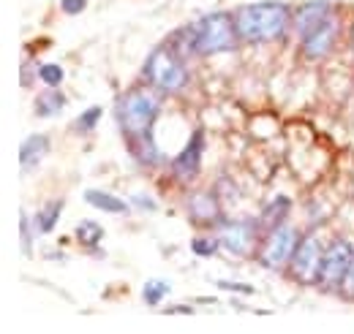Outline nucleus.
I'll use <instances>...</instances> for the list:
<instances>
[{"label": "nucleus", "mask_w": 354, "mask_h": 334, "mask_svg": "<svg viewBox=\"0 0 354 334\" xmlns=\"http://www.w3.org/2000/svg\"><path fill=\"white\" fill-rule=\"evenodd\" d=\"M289 25H292V8L281 0H259L240 6L234 11L237 36L245 43L281 41L289 33Z\"/></svg>", "instance_id": "1"}, {"label": "nucleus", "mask_w": 354, "mask_h": 334, "mask_svg": "<svg viewBox=\"0 0 354 334\" xmlns=\"http://www.w3.org/2000/svg\"><path fill=\"white\" fill-rule=\"evenodd\" d=\"M158 115H161V95L156 92L153 84H136L131 90H126L115 104L118 128L126 139L145 133V130H153V123L158 120Z\"/></svg>", "instance_id": "2"}, {"label": "nucleus", "mask_w": 354, "mask_h": 334, "mask_svg": "<svg viewBox=\"0 0 354 334\" xmlns=\"http://www.w3.org/2000/svg\"><path fill=\"white\" fill-rule=\"evenodd\" d=\"M142 77L158 92H167V95H175L183 87H188V68L183 66V57L169 43L150 52V57L142 66Z\"/></svg>", "instance_id": "3"}, {"label": "nucleus", "mask_w": 354, "mask_h": 334, "mask_svg": "<svg viewBox=\"0 0 354 334\" xmlns=\"http://www.w3.org/2000/svg\"><path fill=\"white\" fill-rule=\"evenodd\" d=\"M194 28H196V55L229 52L240 39L234 28V14H226V11L205 14L199 22H194Z\"/></svg>", "instance_id": "4"}, {"label": "nucleus", "mask_w": 354, "mask_h": 334, "mask_svg": "<svg viewBox=\"0 0 354 334\" xmlns=\"http://www.w3.org/2000/svg\"><path fill=\"white\" fill-rule=\"evenodd\" d=\"M297 242H300V231L289 223H278L275 228L267 231L265 245L259 250V264L265 269H272V272L283 269L297 250Z\"/></svg>", "instance_id": "5"}, {"label": "nucleus", "mask_w": 354, "mask_h": 334, "mask_svg": "<svg viewBox=\"0 0 354 334\" xmlns=\"http://www.w3.org/2000/svg\"><path fill=\"white\" fill-rule=\"evenodd\" d=\"M322 258H324V250H322V242L316 234H306L300 237L297 242V250L289 261V269H292V277L303 286H310V283H319V272H322Z\"/></svg>", "instance_id": "6"}, {"label": "nucleus", "mask_w": 354, "mask_h": 334, "mask_svg": "<svg viewBox=\"0 0 354 334\" xmlns=\"http://www.w3.org/2000/svg\"><path fill=\"white\" fill-rule=\"evenodd\" d=\"M354 248L346 242V239H333V245L324 250V258H322V272H319V283L333 288V286H341L349 264H352Z\"/></svg>", "instance_id": "7"}, {"label": "nucleus", "mask_w": 354, "mask_h": 334, "mask_svg": "<svg viewBox=\"0 0 354 334\" xmlns=\"http://www.w3.org/2000/svg\"><path fill=\"white\" fill-rule=\"evenodd\" d=\"M257 226L251 217H243V220H232V223H223L221 228V248L237 258L248 255L254 248V239H257Z\"/></svg>", "instance_id": "8"}, {"label": "nucleus", "mask_w": 354, "mask_h": 334, "mask_svg": "<svg viewBox=\"0 0 354 334\" xmlns=\"http://www.w3.org/2000/svg\"><path fill=\"white\" fill-rule=\"evenodd\" d=\"M202 155H205V130L196 128L188 139V144L183 147V153L172 161V174L180 182H191L199 168H202Z\"/></svg>", "instance_id": "9"}, {"label": "nucleus", "mask_w": 354, "mask_h": 334, "mask_svg": "<svg viewBox=\"0 0 354 334\" xmlns=\"http://www.w3.org/2000/svg\"><path fill=\"white\" fill-rule=\"evenodd\" d=\"M338 33H341V22H338V17H333L330 22H324L322 28H316L313 33H308L306 39H300L303 55L308 60H324L333 52L335 41H338Z\"/></svg>", "instance_id": "10"}, {"label": "nucleus", "mask_w": 354, "mask_h": 334, "mask_svg": "<svg viewBox=\"0 0 354 334\" xmlns=\"http://www.w3.org/2000/svg\"><path fill=\"white\" fill-rule=\"evenodd\" d=\"M335 17L333 6L327 0H308L297 8L295 14V30H297V39H306L308 33H313L316 28H322L324 22H330Z\"/></svg>", "instance_id": "11"}, {"label": "nucleus", "mask_w": 354, "mask_h": 334, "mask_svg": "<svg viewBox=\"0 0 354 334\" xmlns=\"http://www.w3.org/2000/svg\"><path fill=\"white\" fill-rule=\"evenodd\" d=\"M188 215L194 223L213 226L221 220V202L216 190H196L188 196Z\"/></svg>", "instance_id": "12"}, {"label": "nucleus", "mask_w": 354, "mask_h": 334, "mask_svg": "<svg viewBox=\"0 0 354 334\" xmlns=\"http://www.w3.org/2000/svg\"><path fill=\"white\" fill-rule=\"evenodd\" d=\"M129 150H131V155L142 166H156V164L164 161L161 150H158L156 141H153V130H145V133L131 136V139H129Z\"/></svg>", "instance_id": "13"}, {"label": "nucleus", "mask_w": 354, "mask_h": 334, "mask_svg": "<svg viewBox=\"0 0 354 334\" xmlns=\"http://www.w3.org/2000/svg\"><path fill=\"white\" fill-rule=\"evenodd\" d=\"M49 153V136L44 133H33V136H28L25 141H22V147H19V164H22V171H30V168H36L41 161H44V155Z\"/></svg>", "instance_id": "14"}, {"label": "nucleus", "mask_w": 354, "mask_h": 334, "mask_svg": "<svg viewBox=\"0 0 354 334\" xmlns=\"http://www.w3.org/2000/svg\"><path fill=\"white\" fill-rule=\"evenodd\" d=\"M85 202H88L90 207L101 209V212H109V215H129V209H131V204L123 202L120 196L106 193V190H95V188L85 190Z\"/></svg>", "instance_id": "15"}, {"label": "nucleus", "mask_w": 354, "mask_h": 334, "mask_svg": "<svg viewBox=\"0 0 354 334\" xmlns=\"http://www.w3.org/2000/svg\"><path fill=\"white\" fill-rule=\"evenodd\" d=\"M66 109V95L57 87H46L44 92L36 98V115L39 117H55Z\"/></svg>", "instance_id": "16"}, {"label": "nucleus", "mask_w": 354, "mask_h": 334, "mask_svg": "<svg viewBox=\"0 0 354 334\" xmlns=\"http://www.w3.org/2000/svg\"><path fill=\"white\" fill-rule=\"evenodd\" d=\"M169 291H172V286H169L167 280H161V277H150V280L142 286V299H145L147 307H158L161 299H167V293Z\"/></svg>", "instance_id": "17"}, {"label": "nucleus", "mask_w": 354, "mask_h": 334, "mask_svg": "<svg viewBox=\"0 0 354 334\" xmlns=\"http://www.w3.org/2000/svg\"><path fill=\"white\" fill-rule=\"evenodd\" d=\"M289 209H292L289 199H286V196H278V199H275V202L265 209V215L259 217V223H262V226H267V231H270V228H275L278 223H283V217L289 215Z\"/></svg>", "instance_id": "18"}, {"label": "nucleus", "mask_w": 354, "mask_h": 334, "mask_svg": "<svg viewBox=\"0 0 354 334\" xmlns=\"http://www.w3.org/2000/svg\"><path fill=\"white\" fill-rule=\"evenodd\" d=\"M60 209H63V202H52V204H46L41 212H36L33 226H36L39 234H49V231L57 226V220H60Z\"/></svg>", "instance_id": "19"}, {"label": "nucleus", "mask_w": 354, "mask_h": 334, "mask_svg": "<svg viewBox=\"0 0 354 334\" xmlns=\"http://www.w3.org/2000/svg\"><path fill=\"white\" fill-rule=\"evenodd\" d=\"M101 237H104V228H101L95 220H82V223L77 226V239H80V245H85L88 250H95V245L101 242Z\"/></svg>", "instance_id": "20"}, {"label": "nucleus", "mask_w": 354, "mask_h": 334, "mask_svg": "<svg viewBox=\"0 0 354 334\" xmlns=\"http://www.w3.org/2000/svg\"><path fill=\"white\" fill-rule=\"evenodd\" d=\"M221 248V237H210V234H205V237H194L191 239V250L194 255H199V258H210V255H216Z\"/></svg>", "instance_id": "21"}, {"label": "nucleus", "mask_w": 354, "mask_h": 334, "mask_svg": "<svg viewBox=\"0 0 354 334\" xmlns=\"http://www.w3.org/2000/svg\"><path fill=\"white\" fill-rule=\"evenodd\" d=\"M39 79L44 87H60L63 84V68L57 63H41L39 66Z\"/></svg>", "instance_id": "22"}, {"label": "nucleus", "mask_w": 354, "mask_h": 334, "mask_svg": "<svg viewBox=\"0 0 354 334\" xmlns=\"http://www.w3.org/2000/svg\"><path fill=\"white\" fill-rule=\"evenodd\" d=\"M101 115H104V112H101V106H88V109H85V112L77 117V123H74V126H77V130H80V133H90L93 128L98 126Z\"/></svg>", "instance_id": "23"}, {"label": "nucleus", "mask_w": 354, "mask_h": 334, "mask_svg": "<svg viewBox=\"0 0 354 334\" xmlns=\"http://www.w3.org/2000/svg\"><path fill=\"white\" fill-rule=\"evenodd\" d=\"M19 226H22V237H19V242H22V253L30 258V253H33V234H36V226L30 228V215H28V212H22V215H19Z\"/></svg>", "instance_id": "24"}, {"label": "nucleus", "mask_w": 354, "mask_h": 334, "mask_svg": "<svg viewBox=\"0 0 354 334\" xmlns=\"http://www.w3.org/2000/svg\"><path fill=\"white\" fill-rule=\"evenodd\" d=\"M85 6H88V0H60V11H63V14H68V17L82 14V11H85Z\"/></svg>", "instance_id": "25"}, {"label": "nucleus", "mask_w": 354, "mask_h": 334, "mask_svg": "<svg viewBox=\"0 0 354 334\" xmlns=\"http://www.w3.org/2000/svg\"><path fill=\"white\" fill-rule=\"evenodd\" d=\"M338 288L344 291V296L354 299V255H352V264H349V269H346V275H344V280H341Z\"/></svg>", "instance_id": "26"}, {"label": "nucleus", "mask_w": 354, "mask_h": 334, "mask_svg": "<svg viewBox=\"0 0 354 334\" xmlns=\"http://www.w3.org/2000/svg\"><path fill=\"white\" fill-rule=\"evenodd\" d=\"M218 286L226 288V291L243 293V296H251L254 293V286H245V283H234V280H218Z\"/></svg>", "instance_id": "27"}, {"label": "nucleus", "mask_w": 354, "mask_h": 334, "mask_svg": "<svg viewBox=\"0 0 354 334\" xmlns=\"http://www.w3.org/2000/svg\"><path fill=\"white\" fill-rule=\"evenodd\" d=\"M131 204H136L139 209H147V212H156V202H153V196H147V193H133Z\"/></svg>", "instance_id": "28"}, {"label": "nucleus", "mask_w": 354, "mask_h": 334, "mask_svg": "<svg viewBox=\"0 0 354 334\" xmlns=\"http://www.w3.org/2000/svg\"><path fill=\"white\" fill-rule=\"evenodd\" d=\"M167 313H191V307H185V304H180V307H169Z\"/></svg>", "instance_id": "29"}, {"label": "nucleus", "mask_w": 354, "mask_h": 334, "mask_svg": "<svg viewBox=\"0 0 354 334\" xmlns=\"http://www.w3.org/2000/svg\"><path fill=\"white\" fill-rule=\"evenodd\" d=\"M352 46H354V28H352Z\"/></svg>", "instance_id": "30"}]
</instances>
